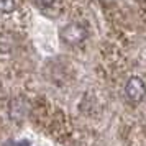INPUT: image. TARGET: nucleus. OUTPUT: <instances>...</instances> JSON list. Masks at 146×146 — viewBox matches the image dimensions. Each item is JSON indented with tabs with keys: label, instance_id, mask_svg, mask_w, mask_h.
<instances>
[{
	"label": "nucleus",
	"instance_id": "1",
	"mask_svg": "<svg viewBox=\"0 0 146 146\" xmlns=\"http://www.w3.org/2000/svg\"><path fill=\"white\" fill-rule=\"evenodd\" d=\"M61 38L66 41L67 44H80L87 38V30L80 23H69L64 28H61Z\"/></svg>",
	"mask_w": 146,
	"mask_h": 146
},
{
	"label": "nucleus",
	"instance_id": "2",
	"mask_svg": "<svg viewBox=\"0 0 146 146\" xmlns=\"http://www.w3.org/2000/svg\"><path fill=\"white\" fill-rule=\"evenodd\" d=\"M125 94L133 104H139L146 95V86L139 77H130L125 86Z\"/></svg>",
	"mask_w": 146,
	"mask_h": 146
},
{
	"label": "nucleus",
	"instance_id": "3",
	"mask_svg": "<svg viewBox=\"0 0 146 146\" xmlns=\"http://www.w3.org/2000/svg\"><path fill=\"white\" fill-rule=\"evenodd\" d=\"M28 115V104L25 99H13L10 102V117L12 120H21Z\"/></svg>",
	"mask_w": 146,
	"mask_h": 146
},
{
	"label": "nucleus",
	"instance_id": "4",
	"mask_svg": "<svg viewBox=\"0 0 146 146\" xmlns=\"http://www.w3.org/2000/svg\"><path fill=\"white\" fill-rule=\"evenodd\" d=\"M17 7V0H0V12L12 13Z\"/></svg>",
	"mask_w": 146,
	"mask_h": 146
},
{
	"label": "nucleus",
	"instance_id": "5",
	"mask_svg": "<svg viewBox=\"0 0 146 146\" xmlns=\"http://www.w3.org/2000/svg\"><path fill=\"white\" fill-rule=\"evenodd\" d=\"M43 2H44V3H48V5H49V3H53L54 0H43Z\"/></svg>",
	"mask_w": 146,
	"mask_h": 146
}]
</instances>
